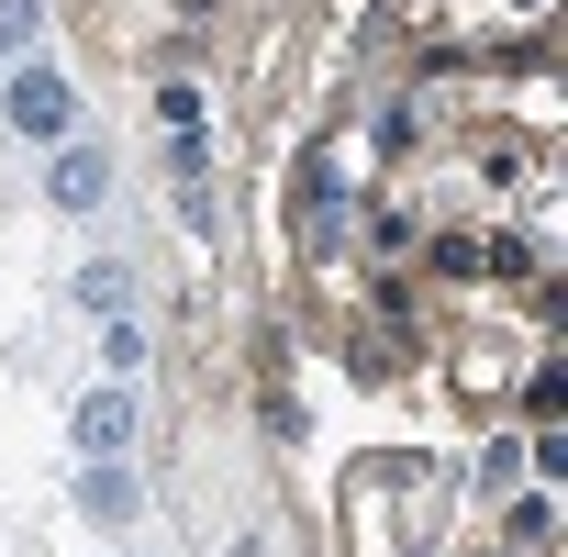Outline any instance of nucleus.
Returning a JSON list of instances; mask_svg holds the SVG:
<instances>
[{"mask_svg":"<svg viewBox=\"0 0 568 557\" xmlns=\"http://www.w3.org/2000/svg\"><path fill=\"white\" fill-rule=\"evenodd\" d=\"M0 123H12L23 145H68V134H79V90H68L45 57H23L12 79H0Z\"/></svg>","mask_w":568,"mask_h":557,"instance_id":"1","label":"nucleus"},{"mask_svg":"<svg viewBox=\"0 0 568 557\" xmlns=\"http://www.w3.org/2000/svg\"><path fill=\"white\" fill-rule=\"evenodd\" d=\"M68 435H79V457H123V446H134V379H101Z\"/></svg>","mask_w":568,"mask_h":557,"instance_id":"2","label":"nucleus"},{"mask_svg":"<svg viewBox=\"0 0 568 557\" xmlns=\"http://www.w3.org/2000/svg\"><path fill=\"white\" fill-rule=\"evenodd\" d=\"M79 513L123 535V524L145 513V479H134V457H90V468H79Z\"/></svg>","mask_w":568,"mask_h":557,"instance_id":"3","label":"nucleus"},{"mask_svg":"<svg viewBox=\"0 0 568 557\" xmlns=\"http://www.w3.org/2000/svg\"><path fill=\"white\" fill-rule=\"evenodd\" d=\"M45 201H57V212H101V201H112V156L68 134V145H57V179H45Z\"/></svg>","mask_w":568,"mask_h":557,"instance_id":"4","label":"nucleus"},{"mask_svg":"<svg viewBox=\"0 0 568 557\" xmlns=\"http://www.w3.org/2000/svg\"><path fill=\"white\" fill-rule=\"evenodd\" d=\"M45 45V0H0V68H23Z\"/></svg>","mask_w":568,"mask_h":557,"instance_id":"5","label":"nucleus"},{"mask_svg":"<svg viewBox=\"0 0 568 557\" xmlns=\"http://www.w3.org/2000/svg\"><path fill=\"white\" fill-rule=\"evenodd\" d=\"M145 368V335H134V313H112L101 324V379H134Z\"/></svg>","mask_w":568,"mask_h":557,"instance_id":"6","label":"nucleus"},{"mask_svg":"<svg viewBox=\"0 0 568 557\" xmlns=\"http://www.w3.org/2000/svg\"><path fill=\"white\" fill-rule=\"evenodd\" d=\"M79 302H90V313H123V256H90V267H79Z\"/></svg>","mask_w":568,"mask_h":557,"instance_id":"7","label":"nucleus"},{"mask_svg":"<svg viewBox=\"0 0 568 557\" xmlns=\"http://www.w3.org/2000/svg\"><path fill=\"white\" fill-rule=\"evenodd\" d=\"M156 112H168V134H201V90H190V79H168V90H156Z\"/></svg>","mask_w":568,"mask_h":557,"instance_id":"8","label":"nucleus"},{"mask_svg":"<svg viewBox=\"0 0 568 557\" xmlns=\"http://www.w3.org/2000/svg\"><path fill=\"white\" fill-rule=\"evenodd\" d=\"M168 179H190V190H201V179H212V145H201V134H168Z\"/></svg>","mask_w":568,"mask_h":557,"instance_id":"9","label":"nucleus"}]
</instances>
